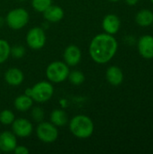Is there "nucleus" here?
Returning a JSON list of instances; mask_svg holds the SVG:
<instances>
[{
  "label": "nucleus",
  "instance_id": "6ab92c4d",
  "mask_svg": "<svg viewBox=\"0 0 153 154\" xmlns=\"http://www.w3.org/2000/svg\"><path fill=\"white\" fill-rule=\"evenodd\" d=\"M11 46L5 40L0 39V64L5 62L10 57Z\"/></svg>",
  "mask_w": 153,
  "mask_h": 154
},
{
  "label": "nucleus",
  "instance_id": "39448f33",
  "mask_svg": "<svg viewBox=\"0 0 153 154\" xmlns=\"http://www.w3.org/2000/svg\"><path fill=\"white\" fill-rule=\"evenodd\" d=\"M29 18L28 12L24 8L18 7L9 11L5 18V21L11 29L20 30L28 23Z\"/></svg>",
  "mask_w": 153,
  "mask_h": 154
},
{
  "label": "nucleus",
  "instance_id": "f3484780",
  "mask_svg": "<svg viewBox=\"0 0 153 154\" xmlns=\"http://www.w3.org/2000/svg\"><path fill=\"white\" fill-rule=\"evenodd\" d=\"M33 105V100L26 94L18 96L14 101V108L19 112L28 111Z\"/></svg>",
  "mask_w": 153,
  "mask_h": 154
},
{
  "label": "nucleus",
  "instance_id": "423d86ee",
  "mask_svg": "<svg viewBox=\"0 0 153 154\" xmlns=\"http://www.w3.org/2000/svg\"><path fill=\"white\" fill-rule=\"evenodd\" d=\"M38 139L45 143H54L59 137V130L56 125L50 122H41L36 128Z\"/></svg>",
  "mask_w": 153,
  "mask_h": 154
},
{
  "label": "nucleus",
  "instance_id": "7c9ffc66",
  "mask_svg": "<svg viewBox=\"0 0 153 154\" xmlns=\"http://www.w3.org/2000/svg\"></svg>",
  "mask_w": 153,
  "mask_h": 154
},
{
  "label": "nucleus",
  "instance_id": "9b49d317",
  "mask_svg": "<svg viewBox=\"0 0 153 154\" xmlns=\"http://www.w3.org/2000/svg\"><path fill=\"white\" fill-rule=\"evenodd\" d=\"M139 53L145 59L153 58V37L151 35H144L140 38L138 42Z\"/></svg>",
  "mask_w": 153,
  "mask_h": 154
},
{
  "label": "nucleus",
  "instance_id": "a211bd4d",
  "mask_svg": "<svg viewBox=\"0 0 153 154\" xmlns=\"http://www.w3.org/2000/svg\"><path fill=\"white\" fill-rule=\"evenodd\" d=\"M135 20L136 23L141 26H149L153 23V13L150 10L143 9L136 14Z\"/></svg>",
  "mask_w": 153,
  "mask_h": 154
},
{
  "label": "nucleus",
  "instance_id": "c756f323",
  "mask_svg": "<svg viewBox=\"0 0 153 154\" xmlns=\"http://www.w3.org/2000/svg\"><path fill=\"white\" fill-rule=\"evenodd\" d=\"M151 2H152V3H153V0H151Z\"/></svg>",
  "mask_w": 153,
  "mask_h": 154
},
{
  "label": "nucleus",
  "instance_id": "20e7f679",
  "mask_svg": "<svg viewBox=\"0 0 153 154\" xmlns=\"http://www.w3.org/2000/svg\"><path fill=\"white\" fill-rule=\"evenodd\" d=\"M69 68L64 61H53L46 69V76L50 82L61 83L68 79Z\"/></svg>",
  "mask_w": 153,
  "mask_h": 154
},
{
  "label": "nucleus",
  "instance_id": "1a4fd4ad",
  "mask_svg": "<svg viewBox=\"0 0 153 154\" xmlns=\"http://www.w3.org/2000/svg\"><path fill=\"white\" fill-rule=\"evenodd\" d=\"M81 57H82V52L81 50L74 44L69 45L63 53V59H64V62L70 67H74L77 66L80 60H81Z\"/></svg>",
  "mask_w": 153,
  "mask_h": 154
},
{
  "label": "nucleus",
  "instance_id": "0eeeda50",
  "mask_svg": "<svg viewBox=\"0 0 153 154\" xmlns=\"http://www.w3.org/2000/svg\"><path fill=\"white\" fill-rule=\"evenodd\" d=\"M26 43L32 50H41L46 43L45 31L41 27H33L26 34Z\"/></svg>",
  "mask_w": 153,
  "mask_h": 154
},
{
  "label": "nucleus",
  "instance_id": "ddd939ff",
  "mask_svg": "<svg viewBox=\"0 0 153 154\" xmlns=\"http://www.w3.org/2000/svg\"><path fill=\"white\" fill-rule=\"evenodd\" d=\"M23 79H24L23 72L18 68H10L5 73V82L12 87H17L21 85Z\"/></svg>",
  "mask_w": 153,
  "mask_h": 154
},
{
  "label": "nucleus",
  "instance_id": "6e6552de",
  "mask_svg": "<svg viewBox=\"0 0 153 154\" xmlns=\"http://www.w3.org/2000/svg\"><path fill=\"white\" fill-rule=\"evenodd\" d=\"M12 132L16 137L25 138L32 134L33 126L32 124L25 118H16L12 123Z\"/></svg>",
  "mask_w": 153,
  "mask_h": 154
},
{
  "label": "nucleus",
  "instance_id": "4be33fe9",
  "mask_svg": "<svg viewBox=\"0 0 153 154\" xmlns=\"http://www.w3.org/2000/svg\"><path fill=\"white\" fill-rule=\"evenodd\" d=\"M51 0H32V8L39 13H43L51 4Z\"/></svg>",
  "mask_w": 153,
  "mask_h": 154
},
{
  "label": "nucleus",
  "instance_id": "2eb2a0df",
  "mask_svg": "<svg viewBox=\"0 0 153 154\" xmlns=\"http://www.w3.org/2000/svg\"><path fill=\"white\" fill-rule=\"evenodd\" d=\"M106 77L107 81L113 86H119L124 80V74L117 66H111L107 69Z\"/></svg>",
  "mask_w": 153,
  "mask_h": 154
},
{
  "label": "nucleus",
  "instance_id": "7ed1b4c3",
  "mask_svg": "<svg viewBox=\"0 0 153 154\" xmlns=\"http://www.w3.org/2000/svg\"><path fill=\"white\" fill-rule=\"evenodd\" d=\"M54 93L53 86L48 81H40L32 88H26L24 94L29 96L33 101L37 103H44L49 101Z\"/></svg>",
  "mask_w": 153,
  "mask_h": 154
},
{
  "label": "nucleus",
  "instance_id": "b1692460",
  "mask_svg": "<svg viewBox=\"0 0 153 154\" xmlns=\"http://www.w3.org/2000/svg\"><path fill=\"white\" fill-rule=\"evenodd\" d=\"M31 116L34 122L41 123L43 121V118H44V110L40 106H35L32 108Z\"/></svg>",
  "mask_w": 153,
  "mask_h": 154
},
{
  "label": "nucleus",
  "instance_id": "a878e982",
  "mask_svg": "<svg viewBox=\"0 0 153 154\" xmlns=\"http://www.w3.org/2000/svg\"><path fill=\"white\" fill-rule=\"evenodd\" d=\"M139 0H125V2L129 5H134L138 3Z\"/></svg>",
  "mask_w": 153,
  "mask_h": 154
},
{
  "label": "nucleus",
  "instance_id": "9d476101",
  "mask_svg": "<svg viewBox=\"0 0 153 154\" xmlns=\"http://www.w3.org/2000/svg\"><path fill=\"white\" fill-rule=\"evenodd\" d=\"M16 146L17 140L13 132L4 131L0 133V152H12Z\"/></svg>",
  "mask_w": 153,
  "mask_h": 154
},
{
  "label": "nucleus",
  "instance_id": "4468645a",
  "mask_svg": "<svg viewBox=\"0 0 153 154\" xmlns=\"http://www.w3.org/2000/svg\"><path fill=\"white\" fill-rule=\"evenodd\" d=\"M42 14L44 19L50 23H58L64 16L63 9L59 5H50Z\"/></svg>",
  "mask_w": 153,
  "mask_h": 154
},
{
  "label": "nucleus",
  "instance_id": "c85d7f7f",
  "mask_svg": "<svg viewBox=\"0 0 153 154\" xmlns=\"http://www.w3.org/2000/svg\"><path fill=\"white\" fill-rule=\"evenodd\" d=\"M18 1H21V2H23V1H26V0H18Z\"/></svg>",
  "mask_w": 153,
  "mask_h": 154
},
{
  "label": "nucleus",
  "instance_id": "cd10ccee",
  "mask_svg": "<svg viewBox=\"0 0 153 154\" xmlns=\"http://www.w3.org/2000/svg\"><path fill=\"white\" fill-rule=\"evenodd\" d=\"M109 1H111V2H117V1H119V0H109Z\"/></svg>",
  "mask_w": 153,
  "mask_h": 154
},
{
  "label": "nucleus",
  "instance_id": "dca6fc26",
  "mask_svg": "<svg viewBox=\"0 0 153 154\" xmlns=\"http://www.w3.org/2000/svg\"><path fill=\"white\" fill-rule=\"evenodd\" d=\"M50 121L57 127H63L67 125L69 121V117L64 110L54 109L50 115Z\"/></svg>",
  "mask_w": 153,
  "mask_h": 154
},
{
  "label": "nucleus",
  "instance_id": "aec40b11",
  "mask_svg": "<svg viewBox=\"0 0 153 154\" xmlns=\"http://www.w3.org/2000/svg\"><path fill=\"white\" fill-rule=\"evenodd\" d=\"M68 79L71 84L75 86H79L85 81V75L80 70H73L69 71Z\"/></svg>",
  "mask_w": 153,
  "mask_h": 154
},
{
  "label": "nucleus",
  "instance_id": "5701e85b",
  "mask_svg": "<svg viewBox=\"0 0 153 154\" xmlns=\"http://www.w3.org/2000/svg\"><path fill=\"white\" fill-rule=\"evenodd\" d=\"M25 55V48L23 45L17 44L11 47V53L10 56H12L14 59H21Z\"/></svg>",
  "mask_w": 153,
  "mask_h": 154
},
{
  "label": "nucleus",
  "instance_id": "f257e3e1",
  "mask_svg": "<svg viewBox=\"0 0 153 154\" xmlns=\"http://www.w3.org/2000/svg\"><path fill=\"white\" fill-rule=\"evenodd\" d=\"M117 48V42L113 35L106 32L100 33L92 39L89 44V54L95 62L105 64L113 59Z\"/></svg>",
  "mask_w": 153,
  "mask_h": 154
},
{
  "label": "nucleus",
  "instance_id": "f8f14e48",
  "mask_svg": "<svg viewBox=\"0 0 153 154\" xmlns=\"http://www.w3.org/2000/svg\"><path fill=\"white\" fill-rule=\"evenodd\" d=\"M121 22L117 15L114 14H109L106 15L102 22V26L104 31L108 34H115L120 29Z\"/></svg>",
  "mask_w": 153,
  "mask_h": 154
},
{
  "label": "nucleus",
  "instance_id": "f03ea898",
  "mask_svg": "<svg viewBox=\"0 0 153 154\" xmlns=\"http://www.w3.org/2000/svg\"><path fill=\"white\" fill-rule=\"evenodd\" d=\"M69 131L77 138L87 139L94 133L93 121L85 115H78L69 121Z\"/></svg>",
  "mask_w": 153,
  "mask_h": 154
},
{
  "label": "nucleus",
  "instance_id": "bb28decb",
  "mask_svg": "<svg viewBox=\"0 0 153 154\" xmlns=\"http://www.w3.org/2000/svg\"><path fill=\"white\" fill-rule=\"evenodd\" d=\"M4 23H5V19H3V18L0 17V27H2V26L4 25Z\"/></svg>",
  "mask_w": 153,
  "mask_h": 154
},
{
  "label": "nucleus",
  "instance_id": "393cba45",
  "mask_svg": "<svg viewBox=\"0 0 153 154\" xmlns=\"http://www.w3.org/2000/svg\"><path fill=\"white\" fill-rule=\"evenodd\" d=\"M14 152L15 154H28L29 153V150L27 149V147L20 145V146L15 147V149L14 150Z\"/></svg>",
  "mask_w": 153,
  "mask_h": 154
},
{
  "label": "nucleus",
  "instance_id": "412c9836",
  "mask_svg": "<svg viewBox=\"0 0 153 154\" xmlns=\"http://www.w3.org/2000/svg\"><path fill=\"white\" fill-rule=\"evenodd\" d=\"M15 116L13 111L9 109H4L0 112V123L4 125H11L14 121Z\"/></svg>",
  "mask_w": 153,
  "mask_h": 154
}]
</instances>
